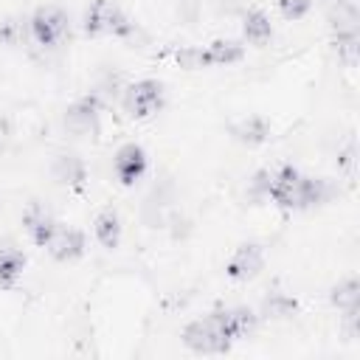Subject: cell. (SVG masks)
<instances>
[{
	"label": "cell",
	"instance_id": "cell-1",
	"mask_svg": "<svg viewBox=\"0 0 360 360\" xmlns=\"http://www.w3.org/2000/svg\"><path fill=\"white\" fill-rule=\"evenodd\" d=\"M329 197V186L326 180H315V177H304L295 166H278V169H267V200L278 202L281 208H315L318 202H323Z\"/></svg>",
	"mask_w": 360,
	"mask_h": 360
},
{
	"label": "cell",
	"instance_id": "cell-2",
	"mask_svg": "<svg viewBox=\"0 0 360 360\" xmlns=\"http://www.w3.org/2000/svg\"><path fill=\"white\" fill-rule=\"evenodd\" d=\"M183 340H186L188 349H194V352H200V354H219V352H228L231 343H233V340L228 338L225 326H222L219 309H214V312H208V315L191 321V323L183 329Z\"/></svg>",
	"mask_w": 360,
	"mask_h": 360
},
{
	"label": "cell",
	"instance_id": "cell-3",
	"mask_svg": "<svg viewBox=\"0 0 360 360\" xmlns=\"http://www.w3.org/2000/svg\"><path fill=\"white\" fill-rule=\"evenodd\" d=\"M82 28H84L87 37H104V34H127V31H132L129 20L124 17V11L112 0H93L90 8H87V14H84Z\"/></svg>",
	"mask_w": 360,
	"mask_h": 360
},
{
	"label": "cell",
	"instance_id": "cell-4",
	"mask_svg": "<svg viewBox=\"0 0 360 360\" xmlns=\"http://www.w3.org/2000/svg\"><path fill=\"white\" fill-rule=\"evenodd\" d=\"M28 31H31L37 45L53 48L68 37V14L56 6H42V8L34 11V17L28 22Z\"/></svg>",
	"mask_w": 360,
	"mask_h": 360
},
{
	"label": "cell",
	"instance_id": "cell-5",
	"mask_svg": "<svg viewBox=\"0 0 360 360\" xmlns=\"http://www.w3.org/2000/svg\"><path fill=\"white\" fill-rule=\"evenodd\" d=\"M163 107V84L155 79L132 82L124 90V110L132 118H149Z\"/></svg>",
	"mask_w": 360,
	"mask_h": 360
},
{
	"label": "cell",
	"instance_id": "cell-6",
	"mask_svg": "<svg viewBox=\"0 0 360 360\" xmlns=\"http://www.w3.org/2000/svg\"><path fill=\"white\" fill-rule=\"evenodd\" d=\"M98 118H101V107H98L96 96H87V98H79L76 104L68 107L65 127L76 138H96L98 135Z\"/></svg>",
	"mask_w": 360,
	"mask_h": 360
},
{
	"label": "cell",
	"instance_id": "cell-7",
	"mask_svg": "<svg viewBox=\"0 0 360 360\" xmlns=\"http://www.w3.org/2000/svg\"><path fill=\"white\" fill-rule=\"evenodd\" d=\"M262 267H264V250H262V245L248 242V245H239V248L233 250V256L228 259L225 273H228L233 281H250V278L259 276Z\"/></svg>",
	"mask_w": 360,
	"mask_h": 360
},
{
	"label": "cell",
	"instance_id": "cell-8",
	"mask_svg": "<svg viewBox=\"0 0 360 360\" xmlns=\"http://www.w3.org/2000/svg\"><path fill=\"white\" fill-rule=\"evenodd\" d=\"M112 169H115V174H118V180H121L124 186H132V183L146 172V152H143V146H138V143H124V146L115 152Z\"/></svg>",
	"mask_w": 360,
	"mask_h": 360
},
{
	"label": "cell",
	"instance_id": "cell-9",
	"mask_svg": "<svg viewBox=\"0 0 360 360\" xmlns=\"http://www.w3.org/2000/svg\"><path fill=\"white\" fill-rule=\"evenodd\" d=\"M48 248V253L56 259V262H73V259H79V256H84V248H87V242H84V233L82 231H76V228H56V233L51 236V242L45 245Z\"/></svg>",
	"mask_w": 360,
	"mask_h": 360
},
{
	"label": "cell",
	"instance_id": "cell-10",
	"mask_svg": "<svg viewBox=\"0 0 360 360\" xmlns=\"http://www.w3.org/2000/svg\"><path fill=\"white\" fill-rule=\"evenodd\" d=\"M22 228L28 231V236H31V242H34V245L45 248V245L51 242V236L56 233L59 222L53 219V214H48L42 205H37V202H34V205L25 211V217H22Z\"/></svg>",
	"mask_w": 360,
	"mask_h": 360
},
{
	"label": "cell",
	"instance_id": "cell-11",
	"mask_svg": "<svg viewBox=\"0 0 360 360\" xmlns=\"http://www.w3.org/2000/svg\"><path fill=\"white\" fill-rule=\"evenodd\" d=\"M51 174L59 186H68V188H82L84 180H87V166L82 158L76 155H59L51 166Z\"/></svg>",
	"mask_w": 360,
	"mask_h": 360
},
{
	"label": "cell",
	"instance_id": "cell-12",
	"mask_svg": "<svg viewBox=\"0 0 360 360\" xmlns=\"http://www.w3.org/2000/svg\"><path fill=\"white\" fill-rule=\"evenodd\" d=\"M219 315H222V326L231 340L248 338V332H253V326H256V315L248 307H225V309H219Z\"/></svg>",
	"mask_w": 360,
	"mask_h": 360
},
{
	"label": "cell",
	"instance_id": "cell-13",
	"mask_svg": "<svg viewBox=\"0 0 360 360\" xmlns=\"http://www.w3.org/2000/svg\"><path fill=\"white\" fill-rule=\"evenodd\" d=\"M200 56H202V68L205 65H233L245 56V51L233 39H217V42L200 48Z\"/></svg>",
	"mask_w": 360,
	"mask_h": 360
},
{
	"label": "cell",
	"instance_id": "cell-14",
	"mask_svg": "<svg viewBox=\"0 0 360 360\" xmlns=\"http://www.w3.org/2000/svg\"><path fill=\"white\" fill-rule=\"evenodd\" d=\"M231 132H233V138H236L239 143L259 146V143H264V141L270 138V124H267L264 115H248V118H242L239 124H233Z\"/></svg>",
	"mask_w": 360,
	"mask_h": 360
},
{
	"label": "cell",
	"instance_id": "cell-15",
	"mask_svg": "<svg viewBox=\"0 0 360 360\" xmlns=\"http://www.w3.org/2000/svg\"><path fill=\"white\" fill-rule=\"evenodd\" d=\"M25 267V256L11 242H0V287H11Z\"/></svg>",
	"mask_w": 360,
	"mask_h": 360
},
{
	"label": "cell",
	"instance_id": "cell-16",
	"mask_svg": "<svg viewBox=\"0 0 360 360\" xmlns=\"http://www.w3.org/2000/svg\"><path fill=\"white\" fill-rule=\"evenodd\" d=\"M93 233H96V239H98L101 248H107V250L118 248V242H121V219H118V214H115L112 208H104V211L96 217Z\"/></svg>",
	"mask_w": 360,
	"mask_h": 360
},
{
	"label": "cell",
	"instance_id": "cell-17",
	"mask_svg": "<svg viewBox=\"0 0 360 360\" xmlns=\"http://www.w3.org/2000/svg\"><path fill=\"white\" fill-rule=\"evenodd\" d=\"M242 31H245L248 42H253V45H264V42L273 37V22H270V17H267L264 11L253 8V11H248V14H245Z\"/></svg>",
	"mask_w": 360,
	"mask_h": 360
},
{
	"label": "cell",
	"instance_id": "cell-18",
	"mask_svg": "<svg viewBox=\"0 0 360 360\" xmlns=\"http://www.w3.org/2000/svg\"><path fill=\"white\" fill-rule=\"evenodd\" d=\"M332 304L340 309V312H357V304H360V287H357V278H346L340 281L335 290H332Z\"/></svg>",
	"mask_w": 360,
	"mask_h": 360
},
{
	"label": "cell",
	"instance_id": "cell-19",
	"mask_svg": "<svg viewBox=\"0 0 360 360\" xmlns=\"http://www.w3.org/2000/svg\"><path fill=\"white\" fill-rule=\"evenodd\" d=\"M264 312L273 315V318H287L295 312V298L281 292V290H273L267 298H264Z\"/></svg>",
	"mask_w": 360,
	"mask_h": 360
},
{
	"label": "cell",
	"instance_id": "cell-20",
	"mask_svg": "<svg viewBox=\"0 0 360 360\" xmlns=\"http://www.w3.org/2000/svg\"><path fill=\"white\" fill-rule=\"evenodd\" d=\"M25 39V25L17 20V17H8L0 22V42L6 45H20Z\"/></svg>",
	"mask_w": 360,
	"mask_h": 360
},
{
	"label": "cell",
	"instance_id": "cell-21",
	"mask_svg": "<svg viewBox=\"0 0 360 360\" xmlns=\"http://www.w3.org/2000/svg\"><path fill=\"white\" fill-rule=\"evenodd\" d=\"M312 8V0H278V11L284 20H301Z\"/></svg>",
	"mask_w": 360,
	"mask_h": 360
},
{
	"label": "cell",
	"instance_id": "cell-22",
	"mask_svg": "<svg viewBox=\"0 0 360 360\" xmlns=\"http://www.w3.org/2000/svg\"><path fill=\"white\" fill-rule=\"evenodd\" d=\"M340 163H343L346 169H352V166H354V146H349V149L340 155Z\"/></svg>",
	"mask_w": 360,
	"mask_h": 360
},
{
	"label": "cell",
	"instance_id": "cell-23",
	"mask_svg": "<svg viewBox=\"0 0 360 360\" xmlns=\"http://www.w3.org/2000/svg\"><path fill=\"white\" fill-rule=\"evenodd\" d=\"M6 138H8V121H6L3 115H0V143H3Z\"/></svg>",
	"mask_w": 360,
	"mask_h": 360
},
{
	"label": "cell",
	"instance_id": "cell-24",
	"mask_svg": "<svg viewBox=\"0 0 360 360\" xmlns=\"http://www.w3.org/2000/svg\"><path fill=\"white\" fill-rule=\"evenodd\" d=\"M338 3H352V0H338Z\"/></svg>",
	"mask_w": 360,
	"mask_h": 360
}]
</instances>
